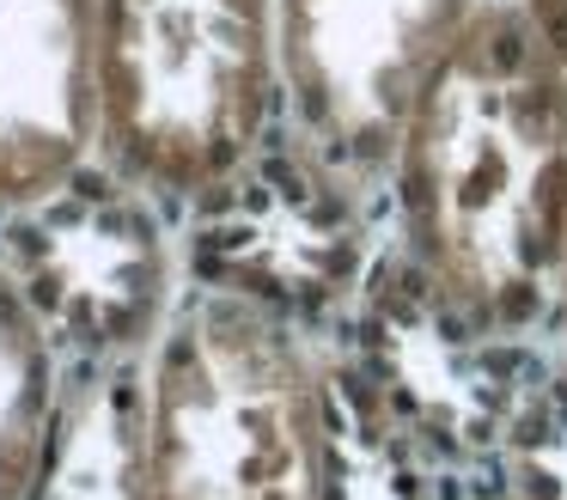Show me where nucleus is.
I'll use <instances>...</instances> for the list:
<instances>
[{
	"label": "nucleus",
	"mask_w": 567,
	"mask_h": 500,
	"mask_svg": "<svg viewBox=\"0 0 567 500\" xmlns=\"http://www.w3.org/2000/svg\"><path fill=\"white\" fill-rule=\"evenodd\" d=\"M403 226L464 324L518 329L561 299L567 80L518 7H476L396 146Z\"/></svg>",
	"instance_id": "obj_1"
},
{
	"label": "nucleus",
	"mask_w": 567,
	"mask_h": 500,
	"mask_svg": "<svg viewBox=\"0 0 567 500\" xmlns=\"http://www.w3.org/2000/svg\"><path fill=\"white\" fill-rule=\"evenodd\" d=\"M147 500H330V421L306 348L262 305H184L141 390Z\"/></svg>",
	"instance_id": "obj_2"
},
{
	"label": "nucleus",
	"mask_w": 567,
	"mask_h": 500,
	"mask_svg": "<svg viewBox=\"0 0 567 500\" xmlns=\"http://www.w3.org/2000/svg\"><path fill=\"white\" fill-rule=\"evenodd\" d=\"M275 85V0H99V141L153 190H220Z\"/></svg>",
	"instance_id": "obj_3"
},
{
	"label": "nucleus",
	"mask_w": 567,
	"mask_h": 500,
	"mask_svg": "<svg viewBox=\"0 0 567 500\" xmlns=\"http://www.w3.org/2000/svg\"><path fill=\"white\" fill-rule=\"evenodd\" d=\"M482 0H275V61L306 146L342 183L396 165L409 110Z\"/></svg>",
	"instance_id": "obj_4"
},
{
	"label": "nucleus",
	"mask_w": 567,
	"mask_h": 500,
	"mask_svg": "<svg viewBox=\"0 0 567 500\" xmlns=\"http://www.w3.org/2000/svg\"><path fill=\"white\" fill-rule=\"evenodd\" d=\"M99 141V0H0V207L55 195Z\"/></svg>",
	"instance_id": "obj_5"
},
{
	"label": "nucleus",
	"mask_w": 567,
	"mask_h": 500,
	"mask_svg": "<svg viewBox=\"0 0 567 500\" xmlns=\"http://www.w3.org/2000/svg\"><path fill=\"white\" fill-rule=\"evenodd\" d=\"M55 354L31 299L0 268V500H25L50 463Z\"/></svg>",
	"instance_id": "obj_6"
},
{
	"label": "nucleus",
	"mask_w": 567,
	"mask_h": 500,
	"mask_svg": "<svg viewBox=\"0 0 567 500\" xmlns=\"http://www.w3.org/2000/svg\"><path fill=\"white\" fill-rule=\"evenodd\" d=\"M50 500H147V439L128 378H99L50 470Z\"/></svg>",
	"instance_id": "obj_7"
},
{
	"label": "nucleus",
	"mask_w": 567,
	"mask_h": 500,
	"mask_svg": "<svg viewBox=\"0 0 567 500\" xmlns=\"http://www.w3.org/2000/svg\"><path fill=\"white\" fill-rule=\"evenodd\" d=\"M518 12L530 19V31H537L543 55H549L555 73L567 80V0H518Z\"/></svg>",
	"instance_id": "obj_8"
},
{
	"label": "nucleus",
	"mask_w": 567,
	"mask_h": 500,
	"mask_svg": "<svg viewBox=\"0 0 567 500\" xmlns=\"http://www.w3.org/2000/svg\"><path fill=\"white\" fill-rule=\"evenodd\" d=\"M561 312H567V251H561Z\"/></svg>",
	"instance_id": "obj_9"
}]
</instances>
